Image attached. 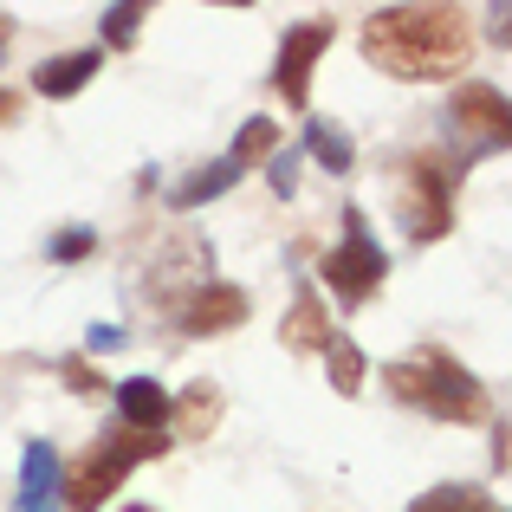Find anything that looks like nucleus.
Listing matches in <instances>:
<instances>
[{
  "instance_id": "nucleus-16",
  "label": "nucleus",
  "mask_w": 512,
  "mask_h": 512,
  "mask_svg": "<svg viewBox=\"0 0 512 512\" xmlns=\"http://www.w3.org/2000/svg\"><path fill=\"white\" fill-rule=\"evenodd\" d=\"M266 156H279V124H266V117H253L247 130L234 137V150H227V163L247 169V163H266Z\"/></svg>"
},
{
  "instance_id": "nucleus-7",
  "label": "nucleus",
  "mask_w": 512,
  "mask_h": 512,
  "mask_svg": "<svg viewBox=\"0 0 512 512\" xmlns=\"http://www.w3.org/2000/svg\"><path fill=\"white\" fill-rule=\"evenodd\" d=\"M338 39V26L331 20H305V26H292L286 33V46H279V65H273V91L286 104H305L312 98V65H318V52Z\"/></svg>"
},
{
  "instance_id": "nucleus-24",
  "label": "nucleus",
  "mask_w": 512,
  "mask_h": 512,
  "mask_svg": "<svg viewBox=\"0 0 512 512\" xmlns=\"http://www.w3.org/2000/svg\"><path fill=\"white\" fill-rule=\"evenodd\" d=\"M7 117H20V91H0V124Z\"/></svg>"
},
{
  "instance_id": "nucleus-6",
  "label": "nucleus",
  "mask_w": 512,
  "mask_h": 512,
  "mask_svg": "<svg viewBox=\"0 0 512 512\" xmlns=\"http://www.w3.org/2000/svg\"><path fill=\"white\" fill-rule=\"evenodd\" d=\"M506 91H493V85H461L454 91V111H448V124H454V137L467 143V156H480V150H506V137H512V124H506Z\"/></svg>"
},
{
  "instance_id": "nucleus-14",
  "label": "nucleus",
  "mask_w": 512,
  "mask_h": 512,
  "mask_svg": "<svg viewBox=\"0 0 512 512\" xmlns=\"http://www.w3.org/2000/svg\"><path fill=\"white\" fill-rule=\"evenodd\" d=\"M234 182H240V169H234V163H227V156H221V163L195 169V175H188V182H175V188H169V201H175V208H201V201L227 195V188H234Z\"/></svg>"
},
{
  "instance_id": "nucleus-23",
  "label": "nucleus",
  "mask_w": 512,
  "mask_h": 512,
  "mask_svg": "<svg viewBox=\"0 0 512 512\" xmlns=\"http://www.w3.org/2000/svg\"><path fill=\"white\" fill-rule=\"evenodd\" d=\"M117 344V325H91V350H111Z\"/></svg>"
},
{
  "instance_id": "nucleus-26",
  "label": "nucleus",
  "mask_w": 512,
  "mask_h": 512,
  "mask_svg": "<svg viewBox=\"0 0 512 512\" xmlns=\"http://www.w3.org/2000/svg\"><path fill=\"white\" fill-rule=\"evenodd\" d=\"M130 512H150V506H130Z\"/></svg>"
},
{
  "instance_id": "nucleus-18",
  "label": "nucleus",
  "mask_w": 512,
  "mask_h": 512,
  "mask_svg": "<svg viewBox=\"0 0 512 512\" xmlns=\"http://www.w3.org/2000/svg\"><path fill=\"white\" fill-rule=\"evenodd\" d=\"M305 143H312V156H318V163H325V169H350V156H357V150H350V137H344V130L338 124H312V130H305Z\"/></svg>"
},
{
  "instance_id": "nucleus-13",
  "label": "nucleus",
  "mask_w": 512,
  "mask_h": 512,
  "mask_svg": "<svg viewBox=\"0 0 512 512\" xmlns=\"http://www.w3.org/2000/svg\"><path fill=\"white\" fill-rule=\"evenodd\" d=\"M91 72H98V52H65V59H46L33 72V91L39 98H72V91L91 85Z\"/></svg>"
},
{
  "instance_id": "nucleus-4",
  "label": "nucleus",
  "mask_w": 512,
  "mask_h": 512,
  "mask_svg": "<svg viewBox=\"0 0 512 512\" xmlns=\"http://www.w3.org/2000/svg\"><path fill=\"white\" fill-rule=\"evenodd\" d=\"M454 169L441 163L435 150H422V156H409V169H402V195H396V208H402V227H409L415 240H441L454 227Z\"/></svg>"
},
{
  "instance_id": "nucleus-2",
  "label": "nucleus",
  "mask_w": 512,
  "mask_h": 512,
  "mask_svg": "<svg viewBox=\"0 0 512 512\" xmlns=\"http://www.w3.org/2000/svg\"><path fill=\"white\" fill-rule=\"evenodd\" d=\"M389 396L409 402V409L441 415V422H480V415H487V396H480L474 370L454 363L441 344H422L415 357L389 363Z\"/></svg>"
},
{
  "instance_id": "nucleus-12",
  "label": "nucleus",
  "mask_w": 512,
  "mask_h": 512,
  "mask_svg": "<svg viewBox=\"0 0 512 512\" xmlns=\"http://www.w3.org/2000/svg\"><path fill=\"white\" fill-rule=\"evenodd\" d=\"M169 422L182 428V441L214 435V422H221V389H214V383H188L182 402H169Z\"/></svg>"
},
{
  "instance_id": "nucleus-21",
  "label": "nucleus",
  "mask_w": 512,
  "mask_h": 512,
  "mask_svg": "<svg viewBox=\"0 0 512 512\" xmlns=\"http://www.w3.org/2000/svg\"><path fill=\"white\" fill-rule=\"evenodd\" d=\"M266 163H273V188H279V195H292V188H299V156H266Z\"/></svg>"
},
{
  "instance_id": "nucleus-8",
  "label": "nucleus",
  "mask_w": 512,
  "mask_h": 512,
  "mask_svg": "<svg viewBox=\"0 0 512 512\" xmlns=\"http://www.w3.org/2000/svg\"><path fill=\"white\" fill-rule=\"evenodd\" d=\"M65 506V467L52 441H26V461H20V500L13 512H59Z\"/></svg>"
},
{
  "instance_id": "nucleus-17",
  "label": "nucleus",
  "mask_w": 512,
  "mask_h": 512,
  "mask_svg": "<svg viewBox=\"0 0 512 512\" xmlns=\"http://www.w3.org/2000/svg\"><path fill=\"white\" fill-rule=\"evenodd\" d=\"M325 363H331V383H338V396H357L363 389V350L350 338H331L325 344Z\"/></svg>"
},
{
  "instance_id": "nucleus-25",
  "label": "nucleus",
  "mask_w": 512,
  "mask_h": 512,
  "mask_svg": "<svg viewBox=\"0 0 512 512\" xmlns=\"http://www.w3.org/2000/svg\"><path fill=\"white\" fill-rule=\"evenodd\" d=\"M0 33H7V13H0Z\"/></svg>"
},
{
  "instance_id": "nucleus-20",
  "label": "nucleus",
  "mask_w": 512,
  "mask_h": 512,
  "mask_svg": "<svg viewBox=\"0 0 512 512\" xmlns=\"http://www.w3.org/2000/svg\"><path fill=\"white\" fill-rule=\"evenodd\" d=\"M85 253H91V234H85V227H72V234L52 240V260H85Z\"/></svg>"
},
{
  "instance_id": "nucleus-9",
  "label": "nucleus",
  "mask_w": 512,
  "mask_h": 512,
  "mask_svg": "<svg viewBox=\"0 0 512 512\" xmlns=\"http://www.w3.org/2000/svg\"><path fill=\"white\" fill-rule=\"evenodd\" d=\"M247 318V292L240 286H201L195 299L182 305V331L188 338H214V331H234Z\"/></svg>"
},
{
  "instance_id": "nucleus-19",
  "label": "nucleus",
  "mask_w": 512,
  "mask_h": 512,
  "mask_svg": "<svg viewBox=\"0 0 512 512\" xmlns=\"http://www.w3.org/2000/svg\"><path fill=\"white\" fill-rule=\"evenodd\" d=\"M137 26H143V7H111L104 13V39H111V46H130Z\"/></svg>"
},
{
  "instance_id": "nucleus-3",
  "label": "nucleus",
  "mask_w": 512,
  "mask_h": 512,
  "mask_svg": "<svg viewBox=\"0 0 512 512\" xmlns=\"http://www.w3.org/2000/svg\"><path fill=\"white\" fill-rule=\"evenodd\" d=\"M169 448V435H137V428H111V435H98V448L78 461V474L65 480V506L72 512H98L111 500V487H124V474L137 461H156V454Z\"/></svg>"
},
{
  "instance_id": "nucleus-11",
  "label": "nucleus",
  "mask_w": 512,
  "mask_h": 512,
  "mask_svg": "<svg viewBox=\"0 0 512 512\" xmlns=\"http://www.w3.org/2000/svg\"><path fill=\"white\" fill-rule=\"evenodd\" d=\"M331 338H338V331H331L318 292H299V299H292V312H286V325H279V344H286V350H325Z\"/></svg>"
},
{
  "instance_id": "nucleus-1",
  "label": "nucleus",
  "mask_w": 512,
  "mask_h": 512,
  "mask_svg": "<svg viewBox=\"0 0 512 512\" xmlns=\"http://www.w3.org/2000/svg\"><path fill=\"white\" fill-rule=\"evenodd\" d=\"M357 39L363 59L389 78H454L474 52L461 7H376Z\"/></svg>"
},
{
  "instance_id": "nucleus-5",
  "label": "nucleus",
  "mask_w": 512,
  "mask_h": 512,
  "mask_svg": "<svg viewBox=\"0 0 512 512\" xmlns=\"http://www.w3.org/2000/svg\"><path fill=\"white\" fill-rule=\"evenodd\" d=\"M383 273H389L383 247H376L370 227H363V208H350L344 214V240L325 253V286L338 292V305H363L376 286H383Z\"/></svg>"
},
{
  "instance_id": "nucleus-22",
  "label": "nucleus",
  "mask_w": 512,
  "mask_h": 512,
  "mask_svg": "<svg viewBox=\"0 0 512 512\" xmlns=\"http://www.w3.org/2000/svg\"><path fill=\"white\" fill-rule=\"evenodd\" d=\"M65 389H78V396H91V389H98V370H91V363H65Z\"/></svg>"
},
{
  "instance_id": "nucleus-10",
  "label": "nucleus",
  "mask_w": 512,
  "mask_h": 512,
  "mask_svg": "<svg viewBox=\"0 0 512 512\" xmlns=\"http://www.w3.org/2000/svg\"><path fill=\"white\" fill-rule=\"evenodd\" d=\"M117 409H124V428H137V435H163V422H169V396L150 376L117 383Z\"/></svg>"
},
{
  "instance_id": "nucleus-15",
  "label": "nucleus",
  "mask_w": 512,
  "mask_h": 512,
  "mask_svg": "<svg viewBox=\"0 0 512 512\" xmlns=\"http://www.w3.org/2000/svg\"><path fill=\"white\" fill-rule=\"evenodd\" d=\"M409 512H506V506L487 500L480 487H428L422 500H409Z\"/></svg>"
}]
</instances>
